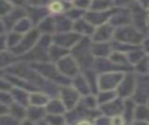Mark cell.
<instances>
[{
    "instance_id": "cell-11",
    "label": "cell",
    "mask_w": 149,
    "mask_h": 125,
    "mask_svg": "<svg viewBox=\"0 0 149 125\" xmlns=\"http://www.w3.org/2000/svg\"><path fill=\"white\" fill-rule=\"evenodd\" d=\"M108 22L114 27H121L126 25H132V16L130 11L127 7H118L116 9H112V15L108 20Z\"/></svg>"
},
{
    "instance_id": "cell-2",
    "label": "cell",
    "mask_w": 149,
    "mask_h": 125,
    "mask_svg": "<svg viewBox=\"0 0 149 125\" xmlns=\"http://www.w3.org/2000/svg\"><path fill=\"white\" fill-rule=\"evenodd\" d=\"M143 39H144V34L139 29H136L133 25H126V26L116 27L114 29L113 40L119 42H123L133 46H140Z\"/></svg>"
},
{
    "instance_id": "cell-45",
    "label": "cell",
    "mask_w": 149,
    "mask_h": 125,
    "mask_svg": "<svg viewBox=\"0 0 149 125\" xmlns=\"http://www.w3.org/2000/svg\"><path fill=\"white\" fill-rule=\"evenodd\" d=\"M147 28L149 30V15H148V19H147Z\"/></svg>"
},
{
    "instance_id": "cell-47",
    "label": "cell",
    "mask_w": 149,
    "mask_h": 125,
    "mask_svg": "<svg viewBox=\"0 0 149 125\" xmlns=\"http://www.w3.org/2000/svg\"><path fill=\"white\" fill-rule=\"evenodd\" d=\"M147 57H148V64H149V54L147 55Z\"/></svg>"
},
{
    "instance_id": "cell-35",
    "label": "cell",
    "mask_w": 149,
    "mask_h": 125,
    "mask_svg": "<svg viewBox=\"0 0 149 125\" xmlns=\"http://www.w3.org/2000/svg\"><path fill=\"white\" fill-rule=\"evenodd\" d=\"M21 37H22V34H21V33L15 32V30H13V29H12V30H8V32L6 33V39H7V47H8V49L14 48V47L20 42Z\"/></svg>"
},
{
    "instance_id": "cell-29",
    "label": "cell",
    "mask_w": 149,
    "mask_h": 125,
    "mask_svg": "<svg viewBox=\"0 0 149 125\" xmlns=\"http://www.w3.org/2000/svg\"><path fill=\"white\" fill-rule=\"evenodd\" d=\"M19 61V56L13 54L9 49H5L0 51V70L7 69L9 65Z\"/></svg>"
},
{
    "instance_id": "cell-44",
    "label": "cell",
    "mask_w": 149,
    "mask_h": 125,
    "mask_svg": "<svg viewBox=\"0 0 149 125\" xmlns=\"http://www.w3.org/2000/svg\"><path fill=\"white\" fill-rule=\"evenodd\" d=\"M139 5H141L142 7H144L146 9H148V7H149V0H135Z\"/></svg>"
},
{
    "instance_id": "cell-16",
    "label": "cell",
    "mask_w": 149,
    "mask_h": 125,
    "mask_svg": "<svg viewBox=\"0 0 149 125\" xmlns=\"http://www.w3.org/2000/svg\"><path fill=\"white\" fill-rule=\"evenodd\" d=\"M47 114V110L44 106H36V105H28L26 112V119L22 123H42Z\"/></svg>"
},
{
    "instance_id": "cell-32",
    "label": "cell",
    "mask_w": 149,
    "mask_h": 125,
    "mask_svg": "<svg viewBox=\"0 0 149 125\" xmlns=\"http://www.w3.org/2000/svg\"><path fill=\"white\" fill-rule=\"evenodd\" d=\"M33 27H34V26H33L31 21H30L29 18L26 15V16L21 18V19L15 23V26L13 27V30L19 32V33H21V34H24V33H27L28 30H30Z\"/></svg>"
},
{
    "instance_id": "cell-41",
    "label": "cell",
    "mask_w": 149,
    "mask_h": 125,
    "mask_svg": "<svg viewBox=\"0 0 149 125\" xmlns=\"http://www.w3.org/2000/svg\"><path fill=\"white\" fill-rule=\"evenodd\" d=\"M135 0H113V5L116 7H129Z\"/></svg>"
},
{
    "instance_id": "cell-24",
    "label": "cell",
    "mask_w": 149,
    "mask_h": 125,
    "mask_svg": "<svg viewBox=\"0 0 149 125\" xmlns=\"http://www.w3.org/2000/svg\"><path fill=\"white\" fill-rule=\"evenodd\" d=\"M71 6L72 4L70 5V2H65L62 0H52V1H49V4L47 5V8L50 14L58 15V14H64Z\"/></svg>"
},
{
    "instance_id": "cell-19",
    "label": "cell",
    "mask_w": 149,
    "mask_h": 125,
    "mask_svg": "<svg viewBox=\"0 0 149 125\" xmlns=\"http://www.w3.org/2000/svg\"><path fill=\"white\" fill-rule=\"evenodd\" d=\"M71 85L80 93V96H86V95L91 93L90 85H88V83H87V81H86V78L81 71L71 78Z\"/></svg>"
},
{
    "instance_id": "cell-17",
    "label": "cell",
    "mask_w": 149,
    "mask_h": 125,
    "mask_svg": "<svg viewBox=\"0 0 149 125\" xmlns=\"http://www.w3.org/2000/svg\"><path fill=\"white\" fill-rule=\"evenodd\" d=\"M94 26L91 25L84 16L73 21V25H72V30H74L76 33H78L80 36H88L91 37L93 32H94Z\"/></svg>"
},
{
    "instance_id": "cell-38",
    "label": "cell",
    "mask_w": 149,
    "mask_h": 125,
    "mask_svg": "<svg viewBox=\"0 0 149 125\" xmlns=\"http://www.w3.org/2000/svg\"><path fill=\"white\" fill-rule=\"evenodd\" d=\"M0 103L5 105H10L13 103V97L10 95V91H2L0 90Z\"/></svg>"
},
{
    "instance_id": "cell-14",
    "label": "cell",
    "mask_w": 149,
    "mask_h": 125,
    "mask_svg": "<svg viewBox=\"0 0 149 125\" xmlns=\"http://www.w3.org/2000/svg\"><path fill=\"white\" fill-rule=\"evenodd\" d=\"M112 9H108V11H92V9H88V11L85 12L84 18L91 25H93L94 27H98L102 23L108 22L109 18L112 15Z\"/></svg>"
},
{
    "instance_id": "cell-30",
    "label": "cell",
    "mask_w": 149,
    "mask_h": 125,
    "mask_svg": "<svg viewBox=\"0 0 149 125\" xmlns=\"http://www.w3.org/2000/svg\"><path fill=\"white\" fill-rule=\"evenodd\" d=\"M26 112H27V107L21 105V104H17V103L13 102L9 105L8 113L12 114L16 120H19V123H22L26 119Z\"/></svg>"
},
{
    "instance_id": "cell-7",
    "label": "cell",
    "mask_w": 149,
    "mask_h": 125,
    "mask_svg": "<svg viewBox=\"0 0 149 125\" xmlns=\"http://www.w3.org/2000/svg\"><path fill=\"white\" fill-rule=\"evenodd\" d=\"M58 97L61 98V100L63 102L66 111L68 110H71L73 109L80 100L81 96L80 93L71 85V84H68V85H61L59 89H58Z\"/></svg>"
},
{
    "instance_id": "cell-6",
    "label": "cell",
    "mask_w": 149,
    "mask_h": 125,
    "mask_svg": "<svg viewBox=\"0 0 149 125\" xmlns=\"http://www.w3.org/2000/svg\"><path fill=\"white\" fill-rule=\"evenodd\" d=\"M130 11V16H132V25L139 29L140 32H142L143 34L148 30L147 28V19H148V14L146 13V8L142 7L141 5H139L136 1H134L129 7Z\"/></svg>"
},
{
    "instance_id": "cell-33",
    "label": "cell",
    "mask_w": 149,
    "mask_h": 125,
    "mask_svg": "<svg viewBox=\"0 0 149 125\" xmlns=\"http://www.w3.org/2000/svg\"><path fill=\"white\" fill-rule=\"evenodd\" d=\"M113 6H114L113 0H92L90 9H92V11H108V9H112Z\"/></svg>"
},
{
    "instance_id": "cell-23",
    "label": "cell",
    "mask_w": 149,
    "mask_h": 125,
    "mask_svg": "<svg viewBox=\"0 0 149 125\" xmlns=\"http://www.w3.org/2000/svg\"><path fill=\"white\" fill-rule=\"evenodd\" d=\"M136 102L132 98H123V109H122V117L125 119V121H133L134 119V112H135V107H136Z\"/></svg>"
},
{
    "instance_id": "cell-22",
    "label": "cell",
    "mask_w": 149,
    "mask_h": 125,
    "mask_svg": "<svg viewBox=\"0 0 149 125\" xmlns=\"http://www.w3.org/2000/svg\"><path fill=\"white\" fill-rule=\"evenodd\" d=\"M54 18H55V33L72 30L73 21L71 19H69L65 14L54 15Z\"/></svg>"
},
{
    "instance_id": "cell-46",
    "label": "cell",
    "mask_w": 149,
    "mask_h": 125,
    "mask_svg": "<svg viewBox=\"0 0 149 125\" xmlns=\"http://www.w3.org/2000/svg\"><path fill=\"white\" fill-rule=\"evenodd\" d=\"M62 1H65V2H70V4L72 2V0H62Z\"/></svg>"
},
{
    "instance_id": "cell-39",
    "label": "cell",
    "mask_w": 149,
    "mask_h": 125,
    "mask_svg": "<svg viewBox=\"0 0 149 125\" xmlns=\"http://www.w3.org/2000/svg\"><path fill=\"white\" fill-rule=\"evenodd\" d=\"M91 2H92V0H72L71 4H72L73 7H77V8L84 9V11H87V9H90Z\"/></svg>"
},
{
    "instance_id": "cell-42",
    "label": "cell",
    "mask_w": 149,
    "mask_h": 125,
    "mask_svg": "<svg viewBox=\"0 0 149 125\" xmlns=\"http://www.w3.org/2000/svg\"><path fill=\"white\" fill-rule=\"evenodd\" d=\"M6 33H7V32H6ZM6 33L0 34V51H1V50H5V49H8V47H7Z\"/></svg>"
},
{
    "instance_id": "cell-15",
    "label": "cell",
    "mask_w": 149,
    "mask_h": 125,
    "mask_svg": "<svg viewBox=\"0 0 149 125\" xmlns=\"http://www.w3.org/2000/svg\"><path fill=\"white\" fill-rule=\"evenodd\" d=\"M122 109H123V98H121L119 96L105 104L99 105V110H100L101 114H105L108 117H112L115 114H121Z\"/></svg>"
},
{
    "instance_id": "cell-9",
    "label": "cell",
    "mask_w": 149,
    "mask_h": 125,
    "mask_svg": "<svg viewBox=\"0 0 149 125\" xmlns=\"http://www.w3.org/2000/svg\"><path fill=\"white\" fill-rule=\"evenodd\" d=\"M55 64H56L57 69L59 70V72L69 78H72L77 74L80 72V68H79L77 61L72 57V55L70 53L68 55L63 56L62 58H59L57 62H55Z\"/></svg>"
},
{
    "instance_id": "cell-36",
    "label": "cell",
    "mask_w": 149,
    "mask_h": 125,
    "mask_svg": "<svg viewBox=\"0 0 149 125\" xmlns=\"http://www.w3.org/2000/svg\"><path fill=\"white\" fill-rule=\"evenodd\" d=\"M134 70L139 74V75H144V74H149V64H148V57L147 55L141 58L139 62H136L134 65Z\"/></svg>"
},
{
    "instance_id": "cell-48",
    "label": "cell",
    "mask_w": 149,
    "mask_h": 125,
    "mask_svg": "<svg viewBox=\"0 0 149 125\" xmlns=\"http://www.w3.org/2000/svg\"><path fill=\"white\" fill-rule=\"evenodd\" d=\"M148 9H149V7H148Z\"/></svg>"
},
{
    "instance_id": "cell-10",
    "label": "cell",
    "mask_w": 149,
    "mask_h": 125,
    "mask_svg": "<svg viewBox=\"0 0 149 125\" xmlns=\"http://www.w3.org/2000/svg\"><path fill=\"white\" fill-rule=\"evenodd\" d=\"M83 36H80L74 30H68V32H61V33H54L51 35L52 43L58 44L63 48L71 49Z\"/></svg>"
},
{
    "instance_id": "cell-28",
    "label": "cell",
    "mask_w": 149,
    "mask_h": 125,
    "mask_svg": "<svg viewBox=\"0 0 149 125\" xmlns=\"http://www.w3.org/2000/svg\"><path fill=\"white\" fill-rule=\"evenodd\" d=\"M133 121L134 123H149V105L136 104Z\"/></svg>"
},
{
    "instance_id": "cell-31",
    "label": "cell",
    "mask_w": 149,
    "mask_h": 125,
    "mask_svg": "<svg viewBox=\"0 0 149 125\" xmlns=\"http://www.w3.org/2000/svg\"><path fill=\"white\" fill-rule=\"evenodd\" d=\"M95 97H97L98 105H101V104H105V103L114 99L115 97H118V95H116L115 90H99L97 92Z\"/></svg>"
},
{
    "instance_id": "cell-25",
    "label": "cell",
    "mask_w": 149,
    "mask_h": 125,
    "mask_svg": "<svg viewBox=\"0 0 149 125\" xmlns=\"http://www.w3.org/2000/svg\"><path fill=\"white\" fill-rule=\"evenodd\" d=\"M50 96L41 90L31 91L29 93V105H36V106H44L49 102Z\"/></svg>"
},
{
    "instance_id": "cell-20",
    "label": "cell",
    "mask_w": 149,
    "mask_h": 125,
    "mask_svg": "<svg viewBox=\"0 0 149 125\" xmlns=\"http://www.w3.org/2000/svg\"><path fill=\"white\" fill-rule=\"evenodd\" d=\"M29 93H30V91H28L23 88H20V86L13 85V88L10 89V95L13 97V102L21 104L26 107L29 105Z\"/></svg>"
},
{
    "instance_id": "cell-4",
    "label": "cell",
    "mask_w": 149,
    "mask_h": 125,
    "mask_svg": "<svg viewBox=\"0 0 149 125\" xmlns=\"http://www.w3.org/2000/svg\"><path fill=\"white\" fill-rule=\"evenodd\" d=\"M132 98L137 104H144L149 100V75H136V85L135 91Z\"/></svg>"
},
{
    "instance_id": "cell-18",
    "label": "cell",
    "mask_w": 149,
    "mask_h": 125,
    "mask_svg": "<svg viewBox=\"0 0 149 125\" xmlns=\"http://www.w3.org/2000/svg\"><path fill=\"white\" fill-rule=\"evenodd\" d=\"M91 49H92V54L95 58H100V57H108L109 54L112 53V43L109 42H97V41H92L91 43Z\"/></svg>"
},
{
    "instance_id": "cell-12",
    "label": "cell",
    "mask_w": 149,
    "mask_h": 125,
    "mask_svg": "<svg viewBox=\"0 0 149 125\" xmlns=\"http://www.w3.org/2000/svg\"><path fill=\"white\" fill-rule=\"evenodd\" d=\"M114 29L115 28L109 22L102 23V25L94 28V32L91 36V40L97 41V42H109L113 40Z\"/></svg>"
},
{
    "instance_id": "cell-26",
    "label": "cell",
    "mask_w": 149,
    "mask_h": 125,
    "mask_svg": "<svg viewBox=\"0 0 149 125\" xmlns=\"http://www.w3.org/2000/svg\"><path fill=\"white\" fill-rule=\"evenodd\" d=\"M35 27L40 30L41 34L52 35L55 33V18L51 15H48L41 22H38Z\"/></svg>"
},
{
    "instance_id": "cell-43",
    "label": "cell",
    "mask_w": 149,
    "mask_h": 125,
    "mask_svg": "<svg viewBox=\"0 0 149 125\" xmlns=\"http://www.w3.org/2000/svg\"><path fill=\"white\" fill-rule=\"evenodd\" d=\"M141 44H142V49L144 50V53L146 54H149V36L144 37Z\"/></svg>"
},
{
    "instance_id": "cell-5",
    "label": "cell",
    "mask_w": 149,
    "mask_h": 125,
    "mask_svg": "<svg viewBox=\"0 0 149 125\" xmlns=\"http://www.w3.org/2000/svg\"><path fill=\"white\" fill-rule=\"evenodd\" d=\"M126 71H106L98 74L99 90H115Z\"/></svg>"
},
{
    "instance_id": "cell-27",
    "label": "cell",
    "mask_w": 149,
    "mask_h": 125,
    "mask_svg": "<svg viewBox=\"0 0 149 125\" xmlns=\"http://www.w3.org/2000/svg\"><path fill=\"white\" fill-rule=\"evenodd\" d=\"M69 53H70L69 49L63 48V47H61V46H58V44L51 43L50 47H49V49H48V58H49V61H51V62L55 63V62H57L59 58H62L63 56L68 55Z\"/></svg>"
},
{
    "instance_id": "cell-34",
    "label": "cell",
    "mask_w": 149,
    "mask_h": 125,
    "mask_svg": "<svg viewBox=\"0 0 149 125\" xmlns=\"http://www.w3.org/2000/svg\"><path fill=\"white\" fill-rule=\"evenodd\" d=\"M44 124H50V125H59V124H65V116L64 114H54V113H47L44 119L42 120Z\"/></svg>"
},
{
    "instance_id": "cell-3",
    "label": "cell",
    "mask_w": 149,
    "mask_h": 125,
    "mask_svg": "<svg viewBox=\"0 0 149 125\" xmlns=\"http://www.w3.org/2000/svg\"><path fill=\"white\" fill-rule=\"evenodd\" d=\"M41 36L40 30L36 27H33L30 30H28L27 33L22 34V37L20 40V42L12 49H9L13 54H15L16 56H21L26 53H28L31 48L35 47V44L38 42V39Z\"/></svg>"
},
{
    "instance_id": "cell-37",
    "label": "cell",
    "mask_w": 149,
    "mask_h": 125,
    "mask_svg": "<svg viewBox=\"0 0 149 125\" xmlns=\"http://www.w3.org/2000/svg\"><path fill=\"white\" fill-rule=\"evenodd\" d=\"M14 6L15 5H13L9 0H0V18H3L5 15H7Z\"/></svg>"
},
{
    "instance_id": "cell-40",
    "label": "cell",
    "mask_w": 149,
    "mask_h": 125,
    "mask_svg": "<svg viewBox=\"0 0 149 125\" xmlns=\"http://www.w3.org/2000/svg\"><path fill=\"white\" fill-rule=\"evenodd\" d=\"M50 0H26L28 6H47Z\"/></svg>"
},
{
    "instance_id": "cell-8",
    "label": "cell",
    "mask_w": 149,
    "mask_h": 125,
    "mask_svg": "<svg viewBox=\"0 0 149 125\" xmlns=\"http://www.w3.org/2000/svg\"><path fill=\"white\" fill-rule=\"evenodd\" d=\"M135 85H136V75H134L130 70L126 71L122 76V79L120 81L119 85L115 89L116 95L121 98L132 97L135 91Z\"/></svg>"
},
{
    "instance_id": "cell-21",
    "label": "cell",
    "mask_w": 149,
    "mask_h": 125,
    "mask_svg": "<svg viewBox=\"0 0 149 125\" xmlns=\"http://www.w3.org/2000/svg\"><path fill=\"white\" fill-rule=\"evenodd\" d=\"M45 110L47 113H54V114H65L66 112V109L58 96L50 97L49 102L45 105Z\"/></svg>"
},
{
    "instance_id": "cell-1",
    "label": "cell",
    "mask_w": 149,
    "mask_h": 125,
    "mask_svg": "<svg viewBox=\"0 0 149 125\" xmlns=\"http://www.w3.org/2000/svg\"><path fill=\"white\" fill-rule=\"evenodd\" d=\"M91 43L92 40L88 36H83L71 49H70V54L72 55V57L77 61L80 71L85 70V69H90L93 68V63L95 57L92 54V49H91Z\"/></svg>"
},
{
    "instance_id": "cell-13",
    "label": "cell",
    "mask_w": 149,
    "mask_h": 125,
    "mask_svg": "<svg viewBox=\"0 0 149 125\" xmlns=\"http://www.w3.org/2000/svg\"><path fill=\"white\" fill-rule=\"evenodd\" d=\"M26 15H27V11L23 6H14L7 15H5L3 18H0V19L2 20V22L6 27V30L8 32V30H12L13 27L15 26V23L21 18H23Z\"/></svg>"
}]
</instances>
